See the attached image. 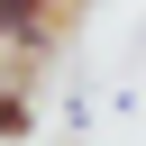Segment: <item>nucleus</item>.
Returning <instances> with one entry per match:
<instances>
[{
  "label": "nucleus",
  "instance_id": "1",
  "mask_svg": "<svg viewBox=\"0 0 146 146\" xmlns=\"http://www.w3.org/2000/svg\"><path fill=\"white\" fill-rule=\"evenodd\" d=\"M73 9H82V0H0V36H9V55H46V46H64V36H73Z\"/></svg>",
  "mask_w": 146,
  "mask_h": 146
},
{
  "label": "nucleus",
  "instance_id": "2",
  "mask_svg": "<svg viewBox=\"0 0 146 146\" xmlns=\"http://www.w3.org/2000/svg\"><path fill=\"white\" fill-rule=\"evenodd\" d=\"M27 128H36V100H27V82H9V100H0V137L18 146Z\"/></svg>",
  "mask_w": 146,
  "mask_h": 146
}]
</instances>
